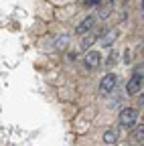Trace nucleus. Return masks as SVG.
Here are the masks:
<instances>
[{
    "instance_id": "1",
    "label": "nucleus",
    "mask_w": 144,
    "mask_h": 146,
    "mask_svg": "<svg viewBox=\"0 0 144 146\" xmlns=\"http://www.w3.org/2000/svg\"><path fill=\"white\" fill-rule=\"evenodd\" d=\"M136 122H138V112L134 108H124L120 112V116H118V124L122 128H134Z\"/></svg>"
},
{
    "instance_id": "2",
    "label": "nucleus",
    "mask_w": 144,
    "mask_h": 146,
    "mask_svg": "<svg viewBox=\"0 0 144 146\" xmlns=\"http://www.w3.org/2000/svg\"><path fill=\"white\" fill-rule=\"evenodd\" d=\"M142 81H144V77H142V65H140V67H136L134 75L130 77L128 85H126V91H128L130 96H136L138 91L142 89Z\"/></svg>"
},
{
    "instance_id": "3",
    "label": "nucleus",
    "mask_w": 144,
    "mask_h": 146,
    "mask_svg": "<svg viewBox=\"0 0 144 146\" xmlns=\"http://www.w3.org/2000/svg\"><path fill=\"white\" fill-rule=\"evenodd\" d=\"M116 83H118L116 73H106V75L102 77V81H100V89H102V94H112V91L116 89Z\"/></svg>"
},
{
    "instance_id": "4",
    "label": "nucleus",
    "mask_w": 144,
    "mask_h": 146,
    "mask_svg": "<svg viewBox=\"0 0 144 146\" xmlns=\"http://www.w3.org/2000/svg\"><path fill=\"white\" fill-rule=\"evenodd\" d=\"M102 63V55L98 51H87L85 53V57H83V65L85 69H98Z\"/></svg>"
},
{
    "instance_id": "5",
    "label": "nucleus",
    "mask_w": 144,
    "mask_h": 146,
    "mask_svg": "<svg viewBox=\"0 0 144 146\" xmlns=\"http://www.w3.org/2000/svg\"><path fill=\"white\" fill-rule=\"evenodd\" d=\"M94 25H96V16L89 14V16H85L83 21L79 23V27L75 29V33H77V35H85L87 31H92V29H94Z\"/></svg>"
},
{
    "instance_id": "6",
    "label": "nucleus",
    "mask_w": 144,
    "mask_h": 146,
    "mask_svg": "<svg viewBox=\"0 0 144 146\" xmlns=\"http://www.w3.org/2000/svg\"><path fill=\"white\" fill-rule=\"evenodd\" d=\"M118 142V132L116 130H106L104 132V144L106 146H114Z\"/></svg>"
},
{
    "instance_id": "7",
    "label": "nucleus",
    "mask_w": 144,
    "mask_h": 146,
    "mask_svg": "<svg viewBox=\"0 0 144 146\" xmlns=\"http://www.w3.org/2000/svg\"><path fill=\"white\" fill-rule=\"evenodd\" d=\"M116 36H118V31H110V35H106V36H102V45H104V47H108V45H112Z\"/></svg>"
},
{
    "instance_id": "8",
    "label": "nucleus",
    "mask_w": 144,
    "mask_h": 146,
    "mask_svg": "<svg viewBox=\"0 0 144 146\" xmlns=\"http://www.w3.org/2000/svg\"><path fill=\"white\" fill-rule=\"evenodd\" d=\"M142 134H144V128H142V124L134 130V134H132V138L136 140V142H142Z\"/></svg>"
},
{
    "instance_id": "9",
    "label": "nucleus",
    "mask_w": 144,
    "mask_h": 146,
    "mask_svg": "<svg viewBox=\"0 0 144 146\" xmlns=\"http://www.w3.org/2000/svg\"><path fill=\"white\" fill-rule=\"evenodd\" d=\"M98 2H100V0H87V4H89V6H96Z\"/></svg>"
},
{
    "instance_id": "10",
    "label": "nucleus",
    "mask_w": 144,
    "mask_h": 146,
    "mask_svg": "<svg viewBox=\"0 0 144 146\" xmlns=\"http://www.w3.org/2000/svg\"><path fill=\"white\" fill-rule=\"evenodd\" d=\"M110 2H114V0H110Z\"/></svg>"
}]
</instances>
